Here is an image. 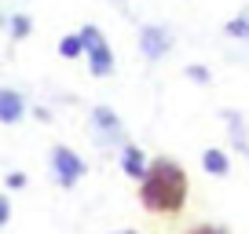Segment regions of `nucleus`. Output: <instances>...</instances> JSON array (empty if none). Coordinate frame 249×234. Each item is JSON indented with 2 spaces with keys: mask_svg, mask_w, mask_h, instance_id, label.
<instances>
[{
  "mask_svg": "<svg viewBox=\"0 0 249 234\" xmlns=\"http://www.w3.org/2000/svg\"><path fill=\"white\" fill-rule=\"evenodd\" d=\"M172 48V33L165 30V26H143L140 30V51L143 59H150V63H158V59H165Z\"/></svg>",
  "mask_w": 249,
  "mask_h": 234,
  "instance_id": "obj_3",
  "label": "nucleus"
},
{
  "mask_svg": "<svg viewBox=\"0 0 249 234\" xmlns=\"http://www.w3.org/2000/svg\"><path fill=\"white\" fill-rule=\"evenodd\" d=\"M92 128H99L103 135H110V139H117L121 135V125H117V117L110 106H95L92 110Z\"/></svg>",
  "mask_w": 249,
  "mask_h": 234,
  "instance_id": "obj_5",
  "label": "nucleus"
},
{
  "mask_svg": "<svg viewBox=\"0 0 249 234\" xmlns=\"http://www.w3.org/2000/svg\"><path fill=\"white\" fill-rule=\"evenodd\" d=\"M202 165H205V172H213V176H227V168H231V165H227V154L216 150V147H209L202 154Z\"/></svg>",
  "mask_w": 249,
  "mask_h": 234,
  "instance_id": "obj_6",
  "label": "nucleus"
},
{
  "mask_svg": "<svg viewBox=\"0 0 249 234\" xmlns=\"http://www.w3.org/2000/svg\"><path fill=\"white\" fill-rule=\"evenodd\" d=\"M77 37H81V44H85V59H88L92 77H110V73H114V51H110L107 37H103L95 26H85Z\"/></svg>",
  "mask_w": 249,
  "mask_h": 234,
  "instance_id": "obj_1",
  "label": "nucleus"
},
{
  "mask_svg": "<svg viewBox=\"0 0 249 234\" xmlns=\"http://www.w3.org/2000/svg\"><path fill=\"white\" fill-rule=\"evenodd\" d=\"M52 172H55V183H62V187H77L81 176H85V161H81L73 150L55 147L52 150Z\"/></svg>",
  "mask_w": 249,
  "mask_h": 234,
  "instance_id": "obj_2",
  "label": "nucleus"
},
{
  "mask_svg": "<svg viewBox=\"0 0 249 234\" xmlns=\"http://www.w3.org/2000/svg\"><path fill=\"white\" fill-rule=\"evenodd\" d=\"M121 165H124V172H128V176H136V180H143V154L136 147H128V143H124V150H121Z\"/></svg>",
  "mask_w": 249,
  "mask_h": 234,
  "instance_id": "obj_7",
  "label": "nucleus"
},
{
  "mask_svg": "<svg viewBox=\"0 0 249 234\" xmlns=\"http://www.w3.org/2000/svg\"><path fill=\"white\" fill-rule=\"evenodd\" d=\"M8 219H11V205H8V198L0 194V227L8 223Z\"/></svg>",
  "mask_w": 249,
  "mask_h": 234,
  "instance_id": "obj_11",
  "label": "nucleus"
},
{
  "mask_svg": "<svg viewBox=\"0 0 249 234\" xmlns=\"http://www.w3.org/2000/svg\"><path fill=\"white\" fill-rule=\"evenodd\" d=\"M0 26H4V18H0Z\"/></svg>",
  "mask_w": 249,
  "mask_h": 234,
  "instance_id": "obj_12",
  "label": "nucleus"
},
{
  "mask_svg": "<svg viewBox=\"0 0 249 234\" xmlns=\"http://www.w3.org/2000/svg\"><path fill=\"white\" fill-rule=\"evenodd\" d=\"M59 51H62V59H81V55H85V44H81V37H62Z\"/></svg>",
  "mask_w": 249,
  "mask_h": 234,
  "instance_id": "obj_8",
  "label": "nucleus"
},
{
  "mask_svg": "<svg viewBox=\"0 0 249 234\" xmlns=\"http://www.w3.org/2000/svg\"><path fill=\"white\" fill-rule=\"evenodd\" d=\"M227 37H238V40H249V18H231L227 22Z\"/></svg>",
  "mask_w": 249,
  "mask_h": 234,
  "instance_id": "obj_9",
  "label": "nucleus"
},
{
  "mask_svg": "<svg viewBox=\"0 0 249 234\" xmlns=\"http://www.w3.org/2000/svg\"><path fill=\"white\" fill-rule=\"evenodd\" d=\"M26 114V102L15 88H0V125H18Z\"/></svg>",
  "mask_w": 249,
  "mask_h": 234,
  "instance_id": "obj_4",
  "label": "nucleus"
},
{
  "mask_svg": "<svg viewBox=\"0 0 249 234\" xmlns=\"http://www.w3.org/2000/svg\"><path fill=\"white\" fill-rule=\"evenodd\" d=\"M11 37H15V40L30 37V18H26V15H11Z\"/></svg>",
  "mask_w": 249,
  "mask_h": 234,
  "instance_id": "obj_10",
  "label": "nucleus"
}]
</instances>
